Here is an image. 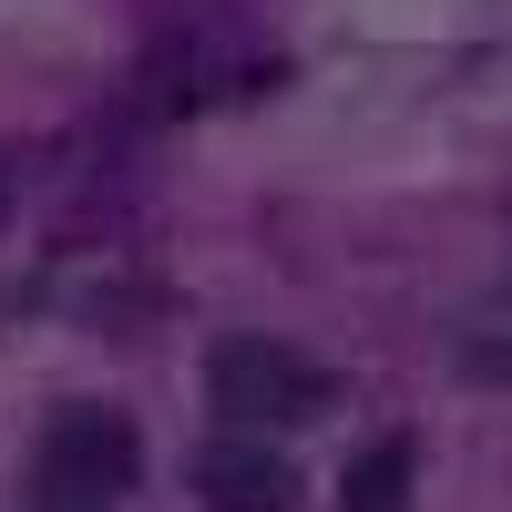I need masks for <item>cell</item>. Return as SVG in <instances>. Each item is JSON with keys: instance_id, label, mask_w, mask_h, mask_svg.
I'll use <instances>...</instances> for the list:
<instances>
[{"instance_id": "cell-1", "label": "cell", "mask_w": 512, "mask_h": 512, "mask_svg": "<svg viewBox=\"0 0 512 512\" xmlns=\"http://www.w3.org/2000/svg\"><path fill=\"white\" fill-rule=\"evenodd\" d=\"M134 482H144V431H134L113 400H62L52 431H41L31 502H41V512H113Z\"/></svg>"}, {"instance_id": "cell-2", "label": "cell", "mask_w": 512, "mask_h": 512, "mask_svg": "<svg viewBox=\"0 0 512 512\" xmlns=\"http://www.w3.org/2000/svg\"><path fill=\"white\" fill-rule=\"evenodd\" d=\"M205 410L226 431H297L328 410V369L297 359L287 338H226V349H205Z\"/></svg>"}, {"instance_id": "cell-3", "label": "cell", "mask_w": 512, "mask_h": 512, "mask_svg": "<svg viewBox=\"0 0 512 512\" xmlns=\"http://www.w3.org/2000/svg\"><path fill=\"white\" fill-rule=\"evenodd\" d=\"M195 492H205V512H297L308 482H297L256 431H216L195 451Z\"/></svg>"}, {"instance_id": "cell-4", "label": "cell", "mask_w": 512, "mask_h": 512, "mask_svg": "<svg viewBox=\"0 0 512 512\" xmlns=\"http://www.w3.org/2000/svg\"><path fill=\"white\" fill-rule=\"evenodd\" d=\"M410 472H420V441L390 431L349 461V482H338V512H410Z\"/></svg>"}, {"instance_id": "cell-5", "label": "cell", "mask_w": 512, "mask_h": 512, "mask_svg": "<svg viewBox=\"0 0 512 512\" xmlns=\"http://www.w3.org/2000/svg\"><path fill=\"white\" fill-rule=\"evenodd\" d=\"M0 226H11V175H0Z\"/></svg>"}]
</instances>
